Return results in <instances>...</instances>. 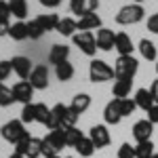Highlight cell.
<instances>
[{"label": "cell", "mask_w": 158, "mask_h": 158, "mask_svg": "<svg viewBox=\"0 0 158 158\" xmlns=\"http://www.w3.org/2000/svg\"><path fill=\"white\" fill-rule=\"evenodd\" d=\"M139 70V61L133 55H124L118 57L114 63V78L116 80H133V76Z\"/></svg>", "instance_id": "obj_1"}, {"label": "cell", "mask_w": 158, "mask_h": 158, "mask_svg": "<svg viewBox=\"0 0 158 158\" xmlns=\"http://www.w3.org/2000/svg\"><path fill=\"white\" fill-rule=\"evenodd\" d=\"M65 146V137H63V129L51 131L44 139H42V156H57V152H61Z\"/></svg>", "instance_id": "obj_2"}, {"label": "cell", "mask_w": 158, "mask_h": 158, "mask_svg": "<svg viewBox=\"0 0 158 158\" xmlns=\"http://www.w3.org/2000/svg\"><path fill=\"white\" fill-rule=\"evenodd\" d=\"M143 17H146V11H143L141 4H127L116 13V23H120V25L139 23Z\"/></svg>", "instance_id": "obj_3"}, {"label": "cell", "mask_w": 158, "mask_h": 158, "mask_svg": "<svg viewBox=\"0 0 158 158\" xmlns=\"http://www.w3.org/2000/svg\"><path fill=\"white\" fill-rule=\"evenodd\" d=\"M0 135H2V139L4 141H9V143H19L23 137H27V131H25L23 122L21 120H9L6 124H2V129H0Z\"/></svg>", "instance_id": "obj_4"}, {"label": "cell", "mask_w": 158, "mask_h": 158, "mask_svg": "<svg viewBox=\"0 0 158 158\" xmlns=\"http://www.w3.org/2000/svg\"><path fill=\"white\" fill-rule=\"evenodd\" d=\"M89 78L91 82H106L114 78V68L101 59H93L89 65Z\"/></svg>", "instance_id": "obj_5"}, {"label": "cell", "mask_w": 158, "mask_h": 158, "mask_svg": "<svg viewBox=\"0 0 158 158\" xmlns=\"http://www.w3.org/2000/svg\"><path fill=\"white\" fill-rule=\"evenodd\" d=\"M72 40H74V44L89 57H93L97 53V40L93 36V32H76L72 36Z\"/></svg>", "instance_id": "obj_6"}, {"label": "cell", "mask_w": 158, "mask_h": 158, "mask_svg": "<svg viewBox=\"0 0 158 158\" xmlns=\"http://www.w3.org/2000/svg\"><path fill=\"white\" fill-rule=\"evenodd\" d=\"M30 85L34 86V91H44L49 86V68L47 65H34V70L30 74Z\"/></svg>", "instance_id": "obj_7"}, {"label": "cell", "mask_w": 158, "mask_h": 158, "mask_svg": "<svg viewBox=\"0 0 158 158\" xmlns=\"http://www.w3.org/2000/svg\"><path fill=\"white\" fill-rule=\"evenodd\" d=\"M89 139L93 141V146L101 150V148L110 146V131L106 124H95L91 131H89Z\"/></svg>", "instance_id": "obj_8"}, {"label": "cell", "mask_w": 158, "mask_h": 158, "mask_svg": "<svg viewBox=\"0 0 158 158\" xmlns=\"http://www.w3.org/2000/svg\"><path fill=\"white\" fill-rule=\"evenodd\" d=\"M13 95H15V101H21V103H32V97H34V86L30 85V80H19L17 85L13 86Z\"/></svg>", "instance_id": "obj_9"}, {"label": "cell", "mask_w": 158, "mask_h": 158, "mask_svg": "<svg viewBox=\"0 0 158 158\" xmlns=\"http://www.w3.org/2000/svg\"><path fill=\"white\" fill-rule=\"evenodd\" d=\"M99 6V0H72L70 2V11L78 17H85V15H91L95 13Z\"/></svg>", "instance_id": "obj_10"}, {"label": "cell", "mask_w": 158, "mask_h": 158, "mask_svg": "<svg viewBox=\"0 0 158 158\" xmlns=\"http://www.w3.org/2000/svg\"><path fill=\"white\" fill-rule=\"evenodd\" d=\"M152 131H154V124L143 118V120H137L133 124V137L137 143H141V141H150V137H152Z\"/></svg>", "instance_id": "obj_11"}, {"label": "cell", "mask_w": 158, "mask_h": 158, "mask_svg": "<svg viewBox=\"0 0 158 158\" xmlns=\"http://www.w3.org/2000/svg\"><path fill=\"white\" fill-rule=\"evenodd\" d=\"M13 72L17 74L21 80H27L30 78V74H32V70H34V65H32V61L27 59V57H13Z\"/></svg>", "instance_id": "obj_12"}, {"label": "cell", "mask_w": 158, "mask_h": 158, "mask_svg": "<svg viewBox=\"0 0 158 158\" xmlns=\"http://www.w3.org/2000/svg\"><path fill=\"white\" fill-rule=\"evenodd\" d=\"M97 49L101 51H112L114 49V42H116V34L108 30V27H99L97 30Z\"/></svg>", "instance_id": "obj_13"}, {"label": "cell", "mask_w": 158, "mask_h": 158, "mask_svg": "<svg viewBox=\"0 0 158 158\" xmlns=\"http://www.w3.org/2000/svg\"><path fill=\"white\" fill-rule=\"evenodd\" d=\"M114 49L118 51V57H124V55H133V40L129 34L124 32H118L116 34V42H114Z\"/></svg>", "instance_id": "obj_14"}, {"label": "cell", "mask_w": 158, "mask_h": 158, "mask_svg": "<svg viewBox=\"0 0 158 158\" xmlns=\"http://www.w3.org/2000/svg\"><path fill=\"white\" fill-rule=\"evenodd\" d=\"M68 106H63V103H57V106H53L51 108V116H49V122H47V127H49L51 131H57L61 129V124H63V112H65Z\"/></svg>", "instance_id": "obj_15"}, {"label": "cell", "mask_w": 158, "mask_h": 158, "mask_svg": "<svg viewBox=\"0 0 158 158\" xmlns=\"http://www.w3.org/2000/svg\"><path fill=\"white\" fill-rule=\"evenodd\" d=\"M68 55H70V47H65V44H53L49 51V63L59 65L63 61H68Z\"/></svg>", "instance_id": "obj_16"}, {"label": "cell", "mask_w": 158, "mask_h": 158, "mask_svg": "<svg viewBox=\"0 0 158 158\" xmlns=\"http://www.w3.org/2000/svg\"><path fill=\"white\" fill-rule=\"evenodd\" d=\"M103 120L108 124H118L122 120V114H120V108H118V99H112L106 110H103Z\"/></svg>", "instance_id": "obj_17"}, {"label": "cell", "mask_w": 158, "mask_h": 158, "mask_svg": "<svg viewBox=\"0 0 158 158\" xmlns=\"http://www.w3.org/2000/svg\"><path fill=\"white\" fill-rule=\"evenodd\" d=\"M101 27V17L97 13H91V15H85L78 19V30L80 32H91V30H97Z\"/></svg>", "instance_id": "obj_18"}, {"label": "cell", "mask_w": 158, "mask_h": 158, "mask_svg": "<svg viewBox=\"0 0 158 158\" xmlns=\"http://www.w3.org/2000/svg\"><path fill=\"white\" fill-rule=\"evenodd\" d=\"M135 103H137V108L141 110H150L154 106V97H152V93H150V89H137V93H135Z\"/></svg>", "instance_id": "obj_19"}, {"label": "cell", "mask_w": 158, "mask_h": 158, "mask_svg": "<svg viewBox=\"0 0 158 158\" xmlns=\"http://www.w3.org/2000/svg\"><path fill=\"white\" fill-rule=\"evenodd\" d=\"M70 108H72L78 116H80V114H85L86 110L91 108V95H86V93H78V95L72 99Z\"/></svg>", "instance_id": "obj_20"}, {"label": "cell", "mask_w": 158, "mask_h": 158, "mask_svg": "<svg viewBox=\"0 0 158 158\" xmlns=\"http://www.w3.org/2000/svg\"><path fill=\"white\" fill-rule=\"evenodd\" d=\"M131 86H133V80H116L112 86L114 99H127L131 95Z\"/></svg>", "instance_id": "obj_21"}, {"label": "cell", "mask_w": 158, "mask_h": 158, "mask_svg": "<svg viewBox=\"0 0 158 158\" xmlns=\"http://www.w3.org/2000/svg\"><path fill=\"white\" fill-rule=\"evenodd\" d=\"M9 19H11V9H9V2L0 0V36H9Z\"/></svg>", "instance_id": "obj_22"}, {"label": "cell", "mask_w": 158, "mask_h": 158, "mask_svg": "<svg viewBox=\"0 0 158 158\" xmlns=\"http://www.w3.org/2000/svg\"><path fill=\"white\" fill-rule=\"evenodd\" d=\"M36 21L40 23V27H42L44 32H51V30H57V25H59V17H57L55 13H44V15H38Z\"/></svg>", "instance_id": "obj_23"}, {"label": "cell", "mask_w": 158, "mask_h": 158, "mask_svg": "<svg viewBox=\"0 0 158 158\" xmlns=\"http://www.w3.org/2000/svg\"><path fill=\"white\" fill-rule=\"evenodd\" d=\"M76 30H78V21H74L72 17H63V19H59V25L55 32H59L61 36H74Z\"/></svg>", "instance_id": "obj_24"}, {"label": "cell", "mask_w": 158, "mask_h": 158, "mask_svg": "<svg viewBox=\"0 0 158 158\" xmlns=\"http://www.w3.org/2000/svg\"><path fill=\"white\" fill-rule=\"evenodd\" d=\"M55 76H57V80H61V82L72 80L74 78V65L70 61H63L59 65H55Z\"/></svg>", "instance_id": "obj_25"}, {"label": "cell", "mask_w": 158, "mask_h": 158, "mask_svg": "<svg viewBox=\"0 0 158 158\" xmlns=\"http://www.w3.org/2000/svg\"><path fill=\"white\" fill-rule=\"evenodd\" d=\"M63 137H65V146L68 148H76L80 141H82V131H78L76 127H68V129H63Z\"/></svg>", "instance_id": "obj_26"}, {"label": "cell", "mask_w": 158, "mask_h": 158, "mask_svg": "<svg viewBox=\"0 0 158 158\" xmlns=\"http://www.w3.org/2000/svg\"><path fill=\"white\" fill-rule=\"evenodd\" d=\"M9 2V9H11V15H15L19 21H23L27 17V2L25 0H6Z\"/></svg>", "instance_id": "obj_27"}, {"label": "cell", "mask_w": 158, "mask_h": 158, "mask_svg": "<svg viewBox=\"0 0 158 158\" xmlns=\"http://www.w3.org/2000/svg\"><path fill=\"white\" fill-rule=\"evenodd\" d=\"M9 36H11L13 40H25V38H30V34H27V23H25V21L13 23L11 27H9Z\"/></svg>", "instance_id": "obj_28"}, {"label": "cell", "mask_w": 158, "mask_h": 158, "mask_svg": "<svg viewBox=\"0 0 158 158\" xmlns=\"http://www.w3.org/2000/svg\"><path fill=\"white\" fill-rule=\"evenodd\" d=\"M139 53H141V57H143V59L154 61V59H156V44H154L152 40L143 38V40L139 42Z\"/></svg>", "instance_id": "obj_29"}, {"label": "cell", "mask_w": 158, "mask_h": 158, "mask_svg": "<svg viewBox=\"0 0 158 158\" xmlns=\"http://www.w3.org/2000/svg\"><path fill=\"white\" fill-rule=\"evenodd\" d=\"M38 156H42V139L30 137L27 148H25V158H38Z\"/></svg>", "instance_id": "obj_30"}, {"label": "cell", "mask_w": 158, "mask_h": 158, "mask_svg": "<svg viewBox=\"0 0 158 158\" xmlns=\"http://www.w3.org/2000/svg\"><path fill=\"white\" fill-rule=\"evenodd\" d=\"M154 156V143L150 141H141L135 146V158H152Z\"/></svg>", "instance_id": "obj_31"}, {"label": "cell", "mask_w": 158, "mask_h": 158, "mask_svg": "<svg viewBox=\"0 0 158 158\" xmlns=\"http://www.w3.org/2000/svg\"><path fill=\"white\" fill-rule=\"evenodd\" d=\"M15 103V95H13V89L4 85V82H0V108H9Z\"/></svg>", "instance_id": "obj_32"}, {"label": "cell", "mask_w": 158, "mask_h": 158, "mask_svg": "<svg viewBox=\"0 0 158 158\" xmlns=\"http://www.w3.org/2000/svg\"><path fill=\"white\" fill-rule=\"evenodd\" d=\"M74 150H76V152H78L80 156L89 158V156H93V152H95L97 148L93 146V141H91L89 137H82V141H80V143H78V146H76V148H74Z\"/></svg>", "instance_id": "obj_33"}, {"label": "cell", "mask_w": 158, "mask_h": 158, "mask_svg": "<svg viewBox=\"0 0 158 158\" xmlns=\"http://www.w3.org/2000/svg\"><path fill=\"white\" fill-rule=\"evenodd\" d=\"M21 122L27 124V122H36V103H25L23 110H21Z\"/></svg>", "instance_id": "obj_34"}, {"label": "cell", "mask_w": 158, "mask_h": 158, "mask_svg": "<svg viewBox=\"0 0 158 158\" xmlns=\"http://www.w3.org/2000/svg\"><path fill=\"white\" fill-rule=\"evenodd\" d=\"M118 108H120V114H122V118L124 116H131L135 112V108H137V103H135V99H118Z\"/></svg>", "instance_id": "obj_35"}, {"label": "cell", "mask_w": 158, "mask_h": 158, "mask_svg": "<svg viewBox=\"0 0 158 158\" xmlns=\"http://www.w3.org/2000/svg\"><path fill=\"white\" fill-rule=\"evenodd\" d=\"M78 114L74 112L70 106L65 108V112H63V124H61V129H68V127H76V122H78Z\"/></svg>", "instance_id": "obj_36"}, {"label": "cell", "mask_w": 158, "mask_h": 158, "mask_svg": "<svg viewBox=\"0 0 158 158\" xmlns=\"http://www.w3.org/2000/svg\"><path fill=\"white\" fill-rule=\"evenodd\" d=\"M49 116H51V108H47V103H36V122L47 127Z\"/></svg>", "instance_id": "obj_37"}, {"label": "cell", "mask_w": 158, "mask_h": 158, "mask_svg": "<svg viewBox=\"0 0 158 158\" xmlns=\"http://www.w3.org/2000/svg\"><path fill=\"white\" fill-rule=\"evenodd\" d=\"M27 34H30V38H32V40H38V38L44 34V30L40 27V23H38L36 19H32V21L27 23Z\"/></svg>", "instance_id": "obj_38"}, {"label": "cell", "mask_w": 158, "mask_h": 158, "mask_svg": "<svg viewBox=\"0 0 158 158\" xmlns=\"http://www.w3.org/2000/svg\"><path fill=\"white\" fill-rule=\"evenodd\" d=\"M118 158H135V146L122 143V146L118 148Z\"/></svg>", "instance_id": "obj_39"}, {"label": "cell", "mask_w": 158, "mask_h": 158, "mask_svg": "<svg viewBox=\"0 0 158 158\" xmlns=\"http://www.w3.org/2000/svg\"><path fill=\"white\" fill-rule=\"evenodd\" d=\"M13 72V63L11 61H0V82H4Z\"/></svg>", "instance_id": "obj_40"}, {"label": "cell", "mask_w": 158, "mask_h": 158, "mask_svg": "<svg viewBox=\"0 0 158 158\" xmlns=\"http://www.w3.org/2000/svg\"><path fill=\"white\" fill-rule=\"evenodd\" d=\"M148 30L152 34H158V13H154L152 17H148Z\"/></svg>", "instance_id": "obj_41"}, {"label": "cell", "mask_w": 158, "mask_h": 158, "mask_svg": "<svg viewBox=\"0 0 158 158\" xmlns=\"http://www.w3.org/2000/svg\"><path fill=\"white\" fill-rule=\"evenodd\" d=\"M148 120L152 124H158V103H154L152 108L148 110Z\"/></svg>", "instance_id": "obj_42"}, {"label": "cell", "mask_w": 158, "mask_h": 158, "mask_svg": "<svg viewBox=\"0 0 158 158\" xmlns=\"http://www.w3.org/2000/svg\"><path fill=\"white\" fill-rule=\"evenodd\" d=\"M27 141H30V135H27V137H23L19 143H15V152H17V154H21V156H25V148H27Z\"/></svg>", "instance_id": "obj_43"}, {"label": "cell", "mask_w": 158, "mask_h": 158, "mask_svg": "<svg viewBox=\"0 0 158 158\" xmlns=\"http://www.w3.org/2000/svg\"><path fill=\"white\" fill-rule=\"evenodd\" d=\"M42 6H47V9H57L61 4V0H38Z\"/></svg>", "instance_id": "obj_44"}, {"label": "cell", "mask_w": 158, "mask_h": 158, "mask_svg": "<svg viewBox=\"0 0 158 158\" xmlns=\"http://www.w3.org/2000/svg\"><path fill=\"white\" fill-rule=\"evenodd\" d=\"M150 93H152V97H154V103H158V80H154V82H152Z\"/></svg>", "instance_id": "obj_45"}, {"label": "cell", "mask_w": 158, "mask_h": 158, "mask_svg": "<svg viewBox=\"0 0 158 158\" xmlns=\"http://www.w3.org/2000/svg\"><path fill=\"white\" fill-rule=\"evenodd\" d=\"M9 158H25V156H21V154H17V152H13V154H11Z\"/></svg>", "instance_id": "obj_46"}, {"label": "cell", "mask_w": 158, "mask_h": 158, "mask_svg": "<svg viewBox=\"0 0 158 158\" xmlns=\"http://www.w3.org/2000/svg\"><path fill=\"white\" fill-rule=\"evenodd\" d=\"M133 2H135V4H141V2H143V0H133Z\"/></svg>", "instance_id": "obj_47"}, {"label": "cell", "mask_w": 158, "mask_h": 158, "mask_svg": "<svg viewBox=\"0 0 158 158\" xmlns=\"http://www.w3.org/2000/svg\"><path fill=\"white\" fill-rule=\"evenodd\" d=\"M152 158H158V152H154V156H152Z\"/></svg>", "instance_id": "obj_48"}, {"label": "cell", "mask_w": 158, "mask_h": 158, "mask_svg": "<svg viewBox=\"0 0 158 158\" xmlns=\"http://www.w3.org/2000/svg\"><path fill=\"white\" fill-rule=\"evenodd\" d=\"M47 158H59V156H47Z\"/></svg>", "instance_id": "obj_49"}, {"label": "cell", "mask_w": 158, "mask_h": 158, "mask_svg": "<svg viewBox=\"0 0 158 158\" xmlns=\"http://www.w3.org/2000/svg\"><path fill=\"white\" fill-rule=\"evenodd\" d=\"M156 74H158V63H156Z\"/></svg>", "instance_id": "obj_50"}, {"label": "cell", "mask_w": 158, "mask_h": 158, "mask_svg": "<svg viewBox=\"0 0 158 158\" xmlns=\"http://www.w3.org/2000/svg\"><path fill=\"white\" fill-rule=\"evenodd\" d=\"M68 158H74V156H68Z\"/></svg>", "instance_id": "obj_51"}, {"label": "cell", "mask_w": 158, "mask_h": 158, "mask_svg": "<svg viewBox=\"0 0 158 158\" xmlns=\"http://www.w3.org/2000/svg\"><path fill=\"white\" fill-rule=\"evenodd\" d=\"M70 2H72V0H70Z\"/></svg>", "instance_id": "obj_52"}]
</instances>
